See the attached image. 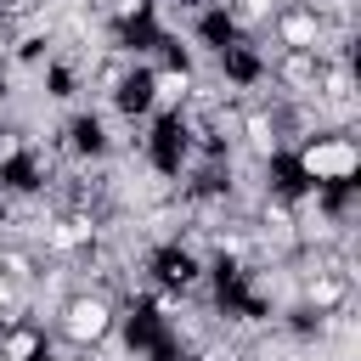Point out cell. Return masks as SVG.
<instances>
[{"label": "cell", "instance_id": "cell-1", "mask_svg": "<svg viewBox=\"0 0 361 361\" xmlns=\"http://www.w3.org/2000/svg\"><path fill=\"white\" fill-rule=\"evenodd\" d=\"M355 175H361V147L350 130H310L305 141H293V180H305L310 192L350 186Z\"/></svg>", "mask_w": 361, "mask_h": 361}, {"label": "cell", "instance_id": "cell-2", "mask_svg": "<svg viewBox=\"0 0 361 361\" xmlns=\"http://www.w3.org/2000/svg\"><path fill=\"white\" fill-rule=\"evenodd\" d=\"M344 45V34L333 28L322 0H282L276 17L265 23V56L271 51H333Z\"/></svg>", "mask_w": 361, "mask_h": 361}, {"label": "cell", "instance_id": "cell-3", "mask_svg": "<svg viewBox=\"0 0 361 361\" xmlns=\"http://www.w3.org/2000/svg\"><path fill=\"white\" fill-rule=\"evenodd\" d=\"M118 327V305L107 288H79L56 305V338L73 344V350H102Z\"/></svg>", "mask_w": 361, "mask_h": 361}, {"label": "cell", "instance_id": "cell-4", "mask_svg": "<svg viewBox=\"0 0 361 361\" xmlns=\"http://www.w3.org/2000/svg\"><path fill=\"white\" fill-rule=\"evenodd\" d=\"M96 243H102V214L90 203H68L45 220V254L68 259V254H90Z\"/></svg>", "mask_w": 361, "mask_h": 361}, {"label": "cell", "instance_id": "cell-5", "mask_svg": "<svg viewBox=\"0 0 361 361\" xmlns=\"http://www.w3.org/2000/svg\"><path fill=\"white\" fill-rule=\"evenodd\" d=\"M350 288L355 276L333 271V265H310L299 276V310H316V316H333V310H350Z\"/></svg>", "mask_w": 361, "mask_h": 361}, {"label": "cell", "instance_id": "cell-6", "mask_svg": "<svg viewBox=\"0 0 361 361\" xmlns=\"http://www.w3.org/2000/svg\"><path fill=\"white\" fill-rule=\"evenodd\" d=\"M322 56H327V51H271V56H265V73H271L293 102H310V96H316Z\"/></svg>", "mask_w": 361, "mask_h": 361}, {"label": "cell", "instance_id": "cell-7", "mask_svg": "<svg viewBox=\"0 0 361 361\" xmlns=\"http://www.w3.org/2000/svg\"><path fill=\"white\" fill-rule=\"evenodd\" d=\"M237 135H243V147H248L259 164H276V158L288 152V141H282V124H276V107H271V102L243 107V113H237Z\"/></svg>", "mask_w": 361, "mask_h": 361}, {"label": "cell", "instance_id": "cell-8", "mask_svg": "<svg viewBox=\"0 0 361 361\" xmlns=\"http://www.w3.org/2000/svg\"><path fill=\"white\" fill-rule=\"evenodd\" d=\"M147 90H152V113H180L197 96V73L180 56H169L164 68H147Z\"/></svg>", "mask_w": 361, "mask_h": 361}, {"label": "cell", "instance_id": "cell-9", "mask_svg": "<svg viewBox=\"0 0 361 361\" xmlns=\"http://www.w3.org/2000/svg\"><path fill=\"white\" fill-rule=\"evenodd\" d=\"M152 276L164 282V293H192L203 282V259L192 248H158L152 254Z\"/></svg>", "mask_w": 361, "mask_h": 361}, {"label": "cell", "instance_id": "cell-10", "mask_svg": "<svg viewBox=\"0 0 361 361\" xmlns=\"http://www.w3.org/2000/svg\"><path fill=\"white\" fill-rule=\"evenodd\" d=\"M0 361H45V333H39L28 316L6 322V327H0Z\"/></svg>", "mask_w": 361, "mask_h": 361}]
</instances>
